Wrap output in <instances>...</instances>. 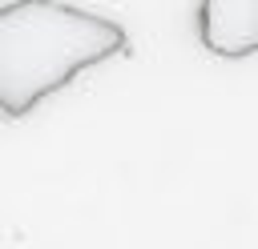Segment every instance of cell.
Instances as JSON below:
<instances>
[{
  "label": "cell",
  "mask_w": 258,
  "mask_h": 249,
  "mask_svg": "<svg viewBox=\"0 0 258 249\" xmlns=\"http://www.w3.org/2000/svg\"><path fill=\"white\" fill-rule=\"evenodd\" d=\"M129 52V32L60 0L0 4V112L28 116L85 68Z\"/></svg>",
  "instance_id": "cell-1"
},
{
  "label": "cell",
  "mask_w": 258,
  "mask_h": 249,
  "mask_svg": "<svg viewBox=\"0 0 258 249\" xmlns=\"http://www.w3.org/2000/svg\"><path fill=\"white\" fill-rule=\"evenodd\" d=\"M198 36L222 60H242L258 52V0H202Z\"/></svg>",
  "instance_id": "cell-2"
}]
</instances>
